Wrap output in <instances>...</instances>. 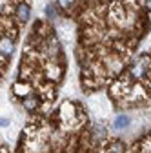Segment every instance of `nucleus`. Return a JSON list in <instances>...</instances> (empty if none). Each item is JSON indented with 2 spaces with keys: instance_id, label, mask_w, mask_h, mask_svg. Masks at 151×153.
I'll return each mask as SVG.
<instances>
[{
  "instance_id": "39448f33",
  "label": "nucleus",
  "mask_w": 151,
  "mask_h": 153,
  "mask_svg": "<svg viewBox=\"0 0 151 153\" xmlns=\"http://www.w3.org/2000/svg\"><path fill=\"white\" fill-rule=\"evenodd\" d=\"M24 106H26L27 109H33V108L36 106V102H35L33 99H26V100H24Z\"/></svg>"
},
{
  "instance_id": "7ed1b4c3",
  "label": "nucleus",
  "mask_w": 151,
  "mask_h": 153,
  "mask_svg": "<svg viewBox=\"0 0 151 153\" xmlns=\"http://www.w3.org/2000/svg\"><path fill=\"white\" fill-rule=\"evenodd\" d=\"M0 53L2 55H11L13 53V42L11 40H0Z\"/></svg>"
},
{
  "instance_id": "20e7f679",
  "label": "nucleus",
  "mask_w": 151,
  "mask_h": 153,
  "mask_svg": "<svg viewBox=\"0 0 151 153\" xmlns=\"http://www.w3.org/2000/svg\"><path fill=\"white\" fill-rule=\"evenodd\" d=\"M18 15H20V20L26 22V20H27V16H29V7H27L26 4H22L20 7H18Z\"/></svg>"
},
{
  "instance_id": "0eeeda50",
  "label": "nucleus",
  "mask_w": 151,
  "mask_h": 153,
  "mask_svg": "<svg viewBox=\"0 0 151 153\" xmlns=\"http://www.w3.org/2000/svg\"><path fill=\"white\" fill-rule=\"evenodd\" d=\"M7 124H9L7 119H0V126H7Z\"/></svg>"
},
{
  "instance_id": "6e6552de",
  "label": "nucleus",
  "mask_w": 151,
  "mask_h": 153,
  "mask_svg": "<svg viewBox=\"0 0 151 153\" xmlns=\"http://www.w3.org/2000/svg\"><path fill=\"white\" fill-rule=\"evenodd\" d=\"M146 6H147V7L151 9V0H146Z\"/></svg>"
},
{
  "instance_id": "423d86ee",
  "label": "nucleus",
  "mask_w": 151,
  "mask_h": 153,
  "mask_svg": "<svg viewBox=\"0 0 151 153\" xmlns=\"http://www.w3.org/2000/svg\"><path fill=\"white\" fill-rule=\"evenodd\" d=\"M73 2H75V0H58V4H60L62 7H69Z\"/></svg>"
},
{
  "instance_id": "f257e3e1",
  "label": "nucleus",
  "mask_w": 151,
  "mask_h": 153,
  "mask_svg": "<svg viewBox=\"0 0 151 153\" xmlns=\"http://www.w3.org/2000/svg\"><path fill=\"white\" fill-rule=\"evenodd\" d=\"M149 59H147V56H142V59L137 62V66L133 68V75L137 76V79H142V76L149 71Z\"/></svg>"
},
{
  "instance_id": "f03ea898",
  "label": "nucleus",
  "mask_w": 151,
  "mask_h": 153,
  "mask_svg": "<svg viewBox=\"0 0 151 153\" xmlns=\"http://www.w3.org/2000/svg\"><path fill=\"white\" fill-rule=\"evenodd\" d=\"M127 126H129V119L126 115H118L115 119V129H126Z\"/></svg>"
}]
</instances>
